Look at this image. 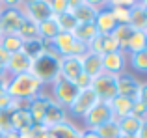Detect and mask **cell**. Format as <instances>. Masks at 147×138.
<instances>
[{"label":"cell","instance_id":"1","mask_svg":"<svg viewBox=\"0 0 147 138\" xmlns=\"http://www.w3.org/2000/svg\"><path fill=\"white\" fill-rule=\"evenodd\" d=\"M43 90V84L32 75V73H21V75H11L7 78V95L13 99H26L30 101Z\"/></svg>","mask_w":147,"mask_h":138},{"label":"cell","instance_id":"2","mask_svg":"<svg viewBox=\"0 0 147 138\" xmlns=\"http://www.w3.org/2000/svg\"><path fill=\"white\" fill-rule=\"evenodd\" d=\"M34 76L41 84H52L60 76V56H50V54H41L32 60V69Z\"/></svg>","mask_w":147,"mask_h":138},{"label":"cell","instance_id":"3","mask_svg":"<svg viewBox=\"0 0 147 138\" xmlns=\"http://www.w3.org/2000/svg\"><path fill=\"white\" fill-rule=\"evenodd\" d=\"M91 90L95 91L99 101L110 103L112 99L117 95V76L102 71L100 75H97L91 80Z\"/></svg>","mask_w":147,"mask_h":138},{"label":"cell","instance_id":"4","mask_svg":"<svg viewBox=\"0 0 147 138\" xmlns=\"http://www.w3.org/2000/svg\"><path fill=\"white\" fill-rule=\"evenodd\" d=\"M54 45L58 49L60 56H84L88 52V45L78 41L73 34L69 32H60L54 37Z\"/></svg>","mask_w":147,"mask_h":138},{"label":"cell","instance_id":"5","mask_svg":"<svg viewBox=\"0 0 147 138\" xmlns=\"http://www.w3.org/2000/svg\"><path fill=\"white\" fill-rule=\"evenodd\" d=\"M78 91L80 90L76 88L75 82L65 80V78H61V76H58V78L52 82V99L56 103H60L61 106H65V108L71 106V103L76 99Z\"/></svg>","mask_w":147,"mask_h":138},{"label":"cell","instance_id":"6","mask_svg":"<svg viewBox=\"0 0 147 138\" xmlns=\"http://www.w3.org/2000/svg\"><path fill=\"white\" fill-rule=\"evenodd\" d=\"M26 15L22 7H2L0 9V30L2 34H17Z\"/></svg>","mask_w":147,"mask_h":138},{"label":"cell","instance_id":"7","mask_svg":"<svg viewBox=\"0 0 147 138\" xmlns=\"http://www.w3.org/2000/svg\"><path fill=\"white\" fill-rule=\"evenodd\" d=\"M97 95L91 88H86V90H80L76 99L71 103V106L67 108V112H71V116L75 118H84L95 105H97Z\"/></svg>","mask_w":147,"mask_h":138},{"label":"cell","instance_id":"8","mask_svg":"<svg viewBox=\"0 0 147 138\" xmlns=\"http://www.w3.org/2000/svg\"><path fill=\"white\" fill-rule=\"evenodd\" d=\"M84 123H86L88 129H97L99 125L106 123V121L114 120V114H112V106L110 103H104V101H97V105L82 118Z\"/></svg>","mask_w":147,"mask_h":138},{"label":"cell","instance_id":"9","mask_svg":"<svg viewBox=\"0 0 147 138\" xmlns=\"http://www.w3.org/2000/svg\"><path fill=\"white\" fill-rule=\"evenodd\" d=\"M127 66H129V56L125 51H114L108 54H102V71L110 73V75L117 76L125 73Z\"/></svg>","mask_w":147,"mask_h":138},{"label":"cell","instance_id":"10","mask_svg":"<svg viewBox=\"0 0 147 138\" xmlns=\"http://www.w3.org/2000/svg\"><path fill=\"white\" fill-rule=\"evenodd\" d=\"M22 11H24V15L30 19V21L37 22V24L43 22V21H47L50 17H54L49 0H34V2L26 4V6L22 7Z\"/></svg>","mask_w":147,"mask_h":138},{"label":"cell","instance_id":"11","mask_svg":"<svg viewBox=\"0 0 147 138\" xmlns=\"http://www.w3.org/2000/svg\"><path fill=\"white\" fill-rule=\"evenodd\" d=\"M69 120V112L65 106H61L60 103H56L52 99V101L47 105V108H45V114H43V125L47 129H52L56 127V125L63 123V121Z\"/></svg>","mask_w":147,"mask_h":138},{"label":"cell","instance_id":"12","mask_svg":"<svg viewBox=\"0 0 147 138\" xmlns=\"http://www.w3.org/2000/svg\"><path fill=\"white\" fill-rule=\"evenodd\" d=\"M82 73V56H60V76L75 82Z\"/></svg>","mask_w":147,"mask_h":138},{"label":"cell","instance_id":"13","mask_svg":"<svg viewBox=\"0 0 147 138\" xmlns=\"http://www.w3.org/2000/svg\"><path fill=\"white\" fill-rule=\"evenodd\" d=\"M30 69H32V58L28 54H24L22 51L9 54V60H7V66H6V71L9 76L21 75V73H30Z\"/></svg>","mask_w":147,"mask_h":138},{"label":"cell","instance_id":"14","mask_svg":"<svg viewBox=\"0 0 147 138\" xmlns=\"http://www.w3.org/2000/svg\"><path fill=\"white\" fill-rule=\"evenodd\" d=\"M50 101H52V95L43 93V91H39L36 97L30 99L28 110H30V114H32L34 125H43V114H45V108H47V105Z\"/></svg>","mask_w":147,"mask_h":138},{"label":"cell","instance_id":"15","mask_svg":"<svg viewBox=\"0 0 147 138\" xmlns=\"http://www.w3.org/2000/svg\"><path fill=\"white\" fill-rule=\"evenodd\" d=\"M138 88H140V80L130 73H121L117 75V95H125V97L136 99Z\"/></svg>","mask_w":147,"mask_h":138},{"label":"cell","instance_id":"16","mask_svg":"<svg viewBox=\"0 0 147 138\" xmlns=\"http://www.w3.org/2000/svg\"><path fill=\"white\" fill-rule=\"evenodd\" d=\"M9 121H11V131L17 133H24L34 127V120L28 108H17L9 112Z\"/></svg>","mask_w":147,"mask_h":138},{"label":"cell","instance_id":"17","mask_svg":"<svg viewBox=\"0 0 147 138\" xmlns=\"http://www.w3.org/2000/svg\"><path fill=\"white\" fill-rule=\"evenodd\" d=\"M93 24H95V28H97V32L100 34V36H108V34H112L115 30L117 22H115L110 7H100V9L97 11V17H95Z\"/></svg>","mask_w":147,"mask_h":138},{"label":"cell","instance_id":"18","mask_svg":"<svg viewBox=\"0 0 147 138\" xmlns=\"http://www.w3.org/2000/svg\"><path fill=\"white\" fill-rule=\"evenodd\" d=\"M112 106V114H114V120H121L125 116L132 114V106H134V99L125 97V95H115L110 101Z\"/></svg>","mask_w":147,"mask_h":138},{"label":"cell","instance_id":"19","mask_svg":"<svg viewBox=\"0 0 147 138\" xmlns=\"http://www.w3.org/2000/svg\"><path fill=\"white\" fill-rule=\"evenodd\" d=\"M82 73L88 76L95 78L97 75L102 73V54H95V52H86L82 56Z\"/></svg>","mask_w":147,"mask_h":138},{"label":"cell","instance_id":"20","mask_svg":"<svg viewBox=\"0 0 147 138\" xmlns=\"http://www.w3.org/2000/svg\"><path fill=\"white\" fill-rule=\"evenodd\" d=\"M142 123H144V120L132 116V114L121 118V120H117L119 131H121V135H125V136H136L138 131H140V127H142Z\"/></svg>","mask_w":147,"mask_h":138},{"label":"cell","instance_id":"21","mask_svg":"<svg viewBox=\"0 0 147 138\" xmlns=\"http://www.w3.org/2000/svg\"><path fill=\"white\" fill-rule=\"evenodd\" d=\"M73 36H75L78 41H82L84 45H88L95 36H99V32H97V28H95L93 22H78L76 28L73 30Z\"/></svg>","mask_w":147,"mask_h":138},{"label":"cell","instance_id":"22","mask_svg":"<svg viewBox=\"0 0 147 138\" xmlns=\"http://www.w3.org/2000/svg\"><path fill=\"white\" fill-rule=\"evenodd\" d=\"M97 11L99 9L95 6L84 2V4H80L76 9H73L71 13H73V17L76 19V22H93L95 17H97Z\"/></svg>","mask_w":147,"mask_h":138},{"label":"cell","instance_id":"23","mask_svg":"<svg viewBox=\"0 0 147 138\" xmlns=\"http://www.w3.org/2000/svg\"><path fill=\"white\" fill-rule=\"evenodd\" d=\"M50 131L56 135V138H80L82 136V129H78L69 120L63 121V123H60V125H56V127H52Z\"/></svg>","mask_w":147,"mask_h":138},{"label":"cell","instance_id":"24","mask_svg":"<svg viewBox=\"0 0 147 138\" xmlns=\"http://www.w3.org/2000/svg\"><path fill=\"white\" fill-rule=\"evenodd\" d=\"M22 45H24V39H22L19 34H4L2 39H0V47H2L4 51H7L9 54L22 51Z\"/></svg>","mask_w":147,"mask_h":138},{"label":"cell","instance_id":"25","mask_svg":"<svg viewBox=\"0 0 147 138\" xmlns=\"http://www.w3.org/2000/svg\"><path fill=\"white\" fill-rule=\"evenodd\" d=\"M129 24L132 30H144L147 32V17H145V11L142 6H134L130 7V19H129Z\"/></svg>","mask_w":147,"mask_h":138},{"label":"cell","instance_id":"26","mask_svg":"<svg viewBox=\"0 0 147 138\" xmlns=\"http://www.w3.org/2000/svg\"><path fill=\"white\" fill-rule=\"evenodd\" d=\"M145 34L144 30H134L130 34V39L127 43V54H134V52H140L145 49Z\"/></svg>","mask_w":147,"mask_h":138},{"label":"cell","instance_id":"27","mask_svg":"<svg viewBox=\"0 0 147 138\" xmlns=\"http://www.w3.org/2000/svg\"><path fill=\"white\" fill-rule=\"evenodd\" d=\"M37 26H39V37L41 39H54V37L60 34V26H58V22H56L54 17L39 22Z\"/></svg>","mask_w":147,"mask_h":138},{"label":"cell","instance_id":"28","mask_svg":"<svg viewBox=\"0 0 147 138\" xmlns=\"http://www.w3.org/2000/svg\"><path fill=\"white\" fill-rule=\"evenodd\" d=\"M132 32H134V30L130 28V24H117V26H115V30L112 32V36H114L115 41L119 43V51L127 52V43H129L130 34H132Z\"/></svg>","mask_w":147,"mask_h":138},{"label":"cell","instance_id":"29","mask_svg":"<svg viewBox=\"0 0 147 138\" xmlns=\"http://www.w3.org/2000/svg\"><path fill=\"white\" fill-rule=\"evenodd\" d=\"M95 133L100 136V138H119L121 136V131H119V125H117V120H110L106 123L99 125L97 129H93Z\"/></svg>","mask_w":147,"mask_h":138},{"label":"cell","instance_id":"30","mask_svg":"<svg viewBox=\"0 0 147 138\" xmlns=\"http://www.w3.org/2000/svg\"><path fill=\"white\" fill-rule=\"evenodd\" d=\"M17 34H19V36H21L24 41H28V39H37V37H39V26H37V22L30 21V19L26 17Z\"/></svg>","mask_w":147,"mask_h":138},{"label":"cell","instance_id":"31","mask_svg":"<svg viewBox=\"0 0 147 138\" xmlns=\"http://www.w3.org/2000/svg\"><path fill=\"white\" fill-rule=\"evenodd\" d=\"M54 19H56V22H58V26H60V32H69V34H73V30L76 28V19L73 17V13L71 11H63V13H60V15H54Z\"/></svg>","mask_w":147,"mask_h":138},{"label":"cell","instance_id":"32","mask_svg":"<svg viewBox=\"0 0 147 138\" xmlns=\"http://www.w3.org/2000/svg\"><path fill=\"white\" fill-rule=\"evenodd\" d=\"M129 64L134 71L138 73H147V49L140 52H134V54L129 56Z\"/></svg>","mask_w":147,"mask_h":138},{"label":"cell","instance_id":"33","mask_svg":"<svg viewBox=\"0 0 147 138\" xmlns=\"http://www.w3.org/2000/svg\"><path fill=\"white\" fill-rule=\"evenodd\" d=\"M22 52L28 54L32 60L37 58V56H41V54H43V41H41V37L24 41V45H22Z\"/></svg>","mask_w":147,"mask_h":138},{"label":"cell","instance_id":"34","mask_svg":"<svg viewBox=\"0 0 147 138\" xmlns=\"http://www.w3.org/2000/svg\"><path fill=\"white\" fill-rule=\"evenodd\" d=\"M110 11H112V15H114L117 24H129L130 9H127V7H110Z\"/></svg>","mask_w":147,"mask_h":138},{"label":"cell","instance_id":"35","mask_svg":"<svg viewBox=\"0 0 147 138\" xmlns=\"http://www.w3.org/2000/svg\"><path fill=\"white\" fill-rule=\"evenodd\" d=\"M102 47H104V54H108V52H114V51H119V43L115 41V37L112 36V34L102 36Z\"/></svg>","mask_w":147,"mask_h":138},{"label":"cell","instance_id":"36","mask_svg":"<svg viewBox=\"0 0 147 138\" xmlns=\"http://www.w3.org/2000/svg\"><path fill=\"white\" fill-rule=\"evenodd\" d=\"M134 6H138V0H108L106 2V7H127V9H130Z\"/></svg>","mask_w":147,"mask_h":138},{"label":"cell","instance_id":"37","mask_svg":"<svg viewBox=\"0 0 147 138\" xmlns=\"http://www.w3.org/2000/svg\"><path fill=\"white\" fill-rule=\"evenodd\" d=\"M91 76H88L86 73H80L78 76L75 78V84H76V88L78 90H86V88H91Z\"/></svg>","mask_w":147,"mask_h":138},{"label":"cell","instance_id":"38","mask_svg":"<svg viewBox=\"0 0 147 138\" xmlns=\"http://www.w3.org/2000/svg\"><path fill=\"white\" fill-rule=\"evenodd\" d=\"M50 7H52V13L54 15H60L63 11H67V0H49Z\"/></svg>","mask_w":147,"mask_h":138},{"label":"cell","instance_id":"39","mask_svg":"<svg viewBox=\"0 0 147 138\" xmlns=\"http://www.w3.org/2000/svg\"><path fill=\"white\" fill-rule=\"evenodd\" d=\"M140 105H144L147 108V82H140V88H138V93H136V99Z\"/></svg>","mask_w":147,"mask_h":138},{"label":"cell","instance_id":"40","mask_svg":"<svg viewBox=\"0 0 147 138\" xmlns=\"http://www.w3.org/2000/svg\"><path fill=\"white\" fill-rule=\"evenodd\" d=\"M11 105H13V97H9L7 91L6 93H0V112H9Z\"/></svg>","mask_w":147,"mask_h":138},{"label":"cell","instance_id":"41","mask_svg":"<svg viewBox=\"0 0 147 138\" xmlns=\"http://www.w3.org/2000/svg\"><path fill=\"white\" fill-rule=\"evenodd\" d=\"M0 129H2V131H11L9 112H0Z\"/></svg>","mask_w":147,"mask_h":138},{"label":"cell","instance_id":"42","mask_svg":"<svg viewBox=\"0 0 147 138\" xmlns=\"http://www.w3.org/2000/svg\"><path fill=\"white\" fill-rule=\"evenodd\" d=\"M2 7H22V0H0Z\"/></svg>","mask_w":147,"mask_h":138},{"label":"cell","instance_id":"43","mask_svg":"<svg viewBox=\"0 0 147 138\" xmlns=\"http://www.w3.org/2000/svg\"><path fill=\"white\" fill-rule=\"evenodd\" d=\"M7 60H9V52L4 51V49L0 47V66L6 67V66H7Z\"/></svg>","mask_w":147,"mask_h":138},{"label":"cell","instance_id":"44","mask_svg":"<svg viewBox=\"0 0 147 138\" xmlns=\"http://www.w3.org/2000/svg\"><path fill=\"white\" fill-rule=\"evenodd\" d=\"M84 2H88V4H91V6H95L97 9H100V7H106L108 0H84Z\"/></svg>","mask_w":147,"mask_h":138},{"label":"cell","instance_id":"45","mask_svg":"<svg viewBox=\"0 0 147 138\" xmlns=\"http://www.w3.org/2000/svg\"><path fill=\"white\" fill-rule=\"evenodd\" d=\"M136 138H147V118L144 120V123H142V127H140V131H138Z\"/></svg>","mask_w":147,"mask_h":138},{"label":"cell","instance_id":"46","mask_svg":"<svg viewBox=\"0 0 147 138\" xmlns=\"http://www.w3.org/2000/svg\"><path fill=\"white\" fill-rule=\"evenodd\" d=\"M80 4H84V0H67V11L76 9V7H78Z\"/></svg>","mask_w":147,"mask_h":138},{"label":"cell","instance_id":"47","mask_svg":"<svg viewBox=\"0 0 147 138\" xmlns=\"http://www.w3.org/2000/svg\"><path fill=\"white\" fill-rule=\"evenodd\" d=\"M80 138H100V136L93 131V129H84V131H82V136H80Z\"/></svg>","mask_w":147,"mask_h":138},{"label":"cell","instance_id":"48","mask_svg":"<svg viewBox=\"0 0 147 138\" xmlns=\"http://www.w3.org/2000/svg\"><path fill=\"white\" fill-rule=\"evenodd\" d=\"M7 90V78H0V93H6Z\"/></svg>","mask_w":147,"mask_h":138},{"label":"cell","instance_id":"49","mask_svg":"<svg viewBox=\"0 0 147 138\" xmlns=\"http://www.w3.org/2000/svg\"><path fill=\"white\" fill-rule=\"evenodd\" d=\"M6 138H21L17 131H6Z\"/></svg>","mask_w":147,"mask_h":138},{"label":"cell","instance_id":"50","mask_svg":"<svg viewBox=\"0 0 147 138\" xmlns=\"http://www.w3.org/2000/svg\"><path fill=\"white\" fill-rule=\"evenodd\" d=\"M0 78H9V75H7V71H6L4 66H0Z\"/></svg>","mask_w":147,"mask_h":138},{"label":"cell","instance_id":"51","mask_svg":"<svg viewBox=\"0 0 147 138\" xmlns=\"http://www.w3.org/2000/svg\"><path fill=\"white\" fill-rule=\"evenodd\" d=\"M138 6H142V7H147V0H138Z\"/></svg>","mask_w":147,"mask_h":138},{"label":"cell","instance_id":"52","mask_svg":"<svg viewBox=\"0 0 147 138\" xmlns=\"http://www.w3.org/2000/svg\"><path fill=\"white\" fill-rule=\"evenodd\" d=\"M0 138H6V131H2V129H0Z\"/></svg>","mask_w":147,"mask_h":138},{"label":"cell","instance_id":"53","mask_svg":"<svg viewBox=\"0 0 147 138\" xmlns=\"http://www.w3.org/2000/svg\"><path fill=\"white\" fill-rule=\"evenodd\" d=\"M119 138H136V136H125V135H121Z\"/></svg>","mask_w":147,"mask_h":138},{"label":"cell","instance_id":"54","mask_svg":"<svg viewBox=\"0 0 147 138\" xmlns=\"http://www.w3.org/2000/svg\"><path fill=\"white\" fill-rule=\"evenodd\" d=\"M145 49H147V34H145Z\"/></svg>","mask_w":147,"mask_h":138},{"label":"cell","instance_id":"55","mask_svg":"<svg viewBox=\"0 0 147 138\" xmlns=\"http://www.w3.org/2000/svg\"><path fill=\"white\" fill-rule=\"evenodd\" d=\"M144 11H145V17H147V7H144Z\"/></svg>","mask_w":147,"mask_h":138},{"label":"cell","instance_id":"56","mask_svg":"<svg viewBox=\"0 0 147 138\" xmlns=\"http://www.w3.org/2000/svg\"><path fill=\"white\" fill-rule=\"evenodd\" d=\"M2 36H4V34H2V30H0V39H2Z\"/></svg>","mask_w":147,"mask_h":138},{"label":"cell","instance_id":"57","mask_svg":"<svg viewBox=\"0 0 147 138\" xmlns=\"http://www.w3.org/2000/svg\"><path fill=\"white\" fill-rule=\"evenodd\" d=\"M0 9H2V2H0Z\"/></svg>","mask_w":147,"mask_h":138}]
</instances>
